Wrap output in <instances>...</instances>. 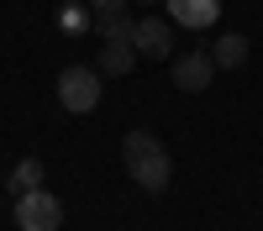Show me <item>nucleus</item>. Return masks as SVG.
I'll use <instances>...</instances> for the list:
<instances>
[{
    "instance_id": "obj_4",
    "label": "nucleus",
    "mask_w": 263,
    "mask_h": 231,
    "mask_svg": "<svg viewBox=\"0 0 263 231\" xmlns=\"http://www.w3.org/2000/svg\"><path fill=\"white\" fill-rule=\"evenodd\" d=\"M132 48H137V58H168L174 53V21L168 16H142L132 27Z\"/></svg>"
},
{
    "instance_id": "obj_10",
    "label": "nucleus",
    "mask_w": 263,
    "mask_h": 231,
    "mask_svg": "<svg viewBox=\"0 0 263 231\" xmlns=\"http://www.w3.org/2000/svg\"><path fill=\"white\" fill-rule=\"evenodd\" d=\"M27 189H42V163L37 158H21L11 168V195H27Z\"/></svg>"
},
{
    "instance_id": "obj_7",
    "label": "nucleus",
    "mask_w": 263,
    "mask_h": 231,
    "mask_svg": "<svg viewBox=\"0 0 263 231\" xmlns=\"http://www.w3.org/2000/svg\"><path fill=\"white\" fill-rule=\"evenodd\" d=\"M126 6H132V0H90V27L100 37H132L137 21L126 16Z\"/></svg>"
},
{
    "instance_id": "obj_2",
    "label": "nucleus",
    "mask_w": 263,
    "mask_h": 231,
    "mask_svg": "<svg viewBox=\"0 0 263 231\" xmlns=\"http://www.w3.org/2000/svg\"><path fill=\"white\" fill-rule=\"evenodd\" d=\"M100 69H90V63H69V69L58 74V105L63 111H74V116H90L95 105H100Z\"/></svg>"
},
{
    "instance_id": "obj_3",
    "label": "nucleus",
    "mask_w": 263,
    "mask_h": 231,
    "mask_svg": "<svg viewBox=\"0 0 263 231\" xmlns=\"http://www.w3.org/2000/svg\"><path fill=\"white\" fill-rule=\"evenodd\" d=\"M16 226L21 231H58L63 226V205L53 189H27L16 195Z\"/></svg>"
},
{
    "instance_id": "obj_12",
    "label": "nucleus",
    "mask_w": 263,
    "mask_h": 231,
    "mask_svg": "<svg viewBox=\"0 0 263 231\" xmlns=\"http://www.w3.org/2000/svg\"><path fill=\"white\" fill-rule=\"evenodd\" d=\"M142 6H153V0H142Z\"/></svg>"
},
{
    "instance_id": "obj_1",
    "label": "nucleus",
    "mask_w": 263,
    "mask_h": 231,
    "mask_svg": "<svg viewBox=\"0 0 263 231\" xmlns=\"http://www.w3.org/2000/svg\"><path fill=\"white\" fill-rule=\"evenodd\" d=\"M121 163L137 179V189H147V195H163L168 179H174V153L153 132H126L121 137Z\"/></svg>"
},
{
    "instance_id": "obj_6",
    "label": "nucleus",
    "mask_w": 263,
    "mask_h": 231,
    "mask_svg": "<svg viewBox=\"0 0 263 231\" xmlns=\"http://www.w3.org/2000/svg\"><path fill=\"white\" fill-rule=\"evenodd\" d=\"M95 69L105 79H126L132 69H137V48H132V37H105L100 53H95Z\"/></svg>"
},
{
    "instance_id": "obj_9",
    "label": "nucleus",
    "mask_w": 263,
    "mask_h": 231,
    "mask_svg": "<svg viewBox=\"0 0 263 231\" xmlns=\"http://www.w3.org/2000/svg\"><path fill=\"white\" fill-rule=\"evenodd\" d=\"M211 58H216V69H242L248 63V37L242 32H221V42L211 48Z\"/></svg>"
},
{
    "instance_id": "obj_11",
    "label": "nucleus",
    "mask_w": 263,
    "mask_h": 231,
    "mask_svg": "<svg viewBox=\"0 0 263 231\" xmlns=\"http://www.w3.org/2000/svg\"><path fill=\"white\" fill-rule=\"evenodd\" d=\"M63 32H69V37H79V32H90V11H84V6H63Z\"/></svg>"
},
{
    "instance_id": "obj_5",
    "label": "nucleus",
    "mask_w": 263,
    "mask_h": 231,
    "mask_svg": "<svg viewBox=\"0 0 263 231\" xmlns=\"http://www.w3.org/2000/svg\"><path fill=\"white\" fill-rule=\"evenodd\" d=\"M211 79H216V58H211V48H195V53H184L179 63H174V90H184V95H200Z\"/></svg>"
},
{
    "instance_id": "obj_8",
    "label": "nucleus",
    "mask_w": 263,
    "mask_h": 231,
    "mask_svg": "<svg viewBox=\"0 0 263 231\" xmlns=\"http://www.w3.org/2000/svg\"><path fill=\"white\" fill-rule=\"evenodd\" d=\"M216 11H221V0H168V21H179L190 32H205Z\"/></svg>"
}]
</instances>
